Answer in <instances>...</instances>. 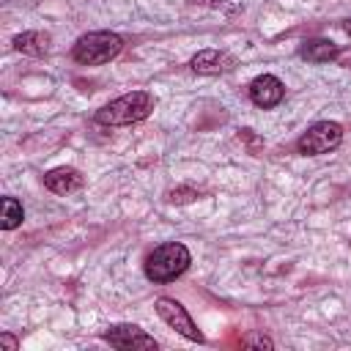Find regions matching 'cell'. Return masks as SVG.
Returning a JSON list of instances; mask_svg holds the SVG:
<instances>
[{
    "label": "cell",
    "mask_w": 351,
    "mask_h": 351,
    "mask_svg": "<svg viewBox=\"0 0 351 351\" xmlns=\"http://www.w3.org/2000/svg\"><path fill=\"white\" fill-rule=\"evenodd\" d=\"M151 110H154V96L148 90H132V93L112 99L101 110H96L93 118L101 126H129V123L145 121L151 115Z\"/></svg>",
    "instance_id": "cell-1"
},
{
    "label": "cell",
    "mask_w": 351,
    "mask_h": 351,
    "mask_svg": "<svg viewBox=\"0 0 351 351\" xmlns=\"http://www.w3.org/2000/svg\"><path fill=\"white\" fill-rule=\"evenodd\" d=\"M192 263L189 250L181 241H165L154 247V252L145 258V277L154 282H170L181 277Z\"/></svg>",
    "instance_id": "cell-2"
},
{
    "label": "cell",
    "mask_w": 351,
    "mask_h": 351,
    "mask_svg": "<svg viewBox=\"0 0 351 351\" xmlns=\"http://www.w3.org/2000/svg\"><path fill=\"white\" fill-rule=\"evenodd\" d=\"M121 49H123V38L118 33L93 30L77 38L71 55L80 66H101V63H110Z\"/></svg>",
    "instance_id": "cell-3"
},
{
    "label": "cell",
    "mask_w": 351,
    "mask_h": 351,
    "mask_svg": "<svg viewBox=\"0 0 351 351\" xmlns=\"http://www.w3.org/2000/svg\"><path fill=\"white\" fill-rule=\"evenodd\" d=\"M343 143V126L335 121H318L313 123L296 143L299 154L304 156H318V154H329L332 148H337Z\"/></svg>",
    "instance_id": "cell-4"
},
{
    "label": "cell",
    "mask_w": 351,
    "mask_h": 351,
    "mask_svg": "<svg viewBox=\"0 0 351 351\" xmlns=\"http://www.w3.org/2000/svg\"><path fill=\"white\" fill-rule=\"evenodd\" d=\"M156 313H159V318H162L170 329H176V332L184 335L186 340L203 343V332L195 326L192 315L186 313V307H184L181 302H176V299H170V296H159V299H156Z\"/></svg>",
    "instance_id": "cell-5"
},
{
    "label": "cell",
    "mask_w": 351,
    "mask_h": 351,
    "mask_svg": "<svg viewBox=\"0 0 351 351\" xmlns=\"http://www.w3.org/2000/svg\"><path fill=\"white\" fill-rule=\"evenodd\" d=\"M110 346L121 348V351H137V348H156L159 343L145 332L140 329L137 324H115L110 326L104 335H101Z\"/></svg>",
    "instance_id": "cell-6"
},
{
    "label": "cell",
    "mask_w": 351,
    "mask_h": 351,
    "mask_svg": "<svg viewBox=\"0 0 351 351\" xmlns=\"http://www.w3.org/2000/svg\"><path fill=\"white\" fill-rule=\"evenodd\" d=\"M285 96V85L274 77V74H258L252 82H250V99L255 107L261 110H269V107H277Z\"/></svg>",
    "instance_id": "cell-7"
},
{
    "label": "cell",
    "mask_w": 351,
    "mask_h": 351,
    "mask_svg": "<svg viewBox=\"0 0 351 351\" xmlns=\"http://www.w3.org/2000/svg\"><path fill=\"white\" fill-rule=\"evenodd\" d=\"M189 66H192V71L211 77V74H225V71H230V69L236 66V58L228 55V52H222V49H200V52L189 60Z\"/></svg>",
    "instance_id": "cell-8"
},
{
    "label": "cell",
    "mask_w": 351,
    "mask_h": 351,
    "mask_svg": "<svg viewBox=\"0 0 351 351\" xmlns=\"http://www.w3.org/2000/svg\"><path fill=\"white\" fill-rule=\"evenodd\" d=\"M44 186L55 195H69L85 186V176L77 167H52L49 173H44Z\"/></svg>",
    "instance_id": "cell-9"
},
{
    "label": "cell",
    "mask_w": 351,
    "mask_h": 351,
    "mask_svg": "<svg viewBox=\"0 0 351 351\" xmlns=\"http://www.w3.org/2000/svg\"><path fill=\"white\" fill-rule=\"evenodd\" d=\"M49 44H52L49 33H41V30H25V33H19L14 38V49H19L25 55H33V58L47 55L49 52Z\"/></svg>",
    "instance_id": "cell-10"
},
{
    "label": "cell",
    "mask_w": 351,
    "mask_h": 351,
    "mask_svg": "<svg viewBox=\"0 0 351 351\" xmlns=\"http://www.w3.org/2000/svg\"><path fill=\"white\" fill-rule=\"evenodd\" d=\"M337 52H340L337 44H335V41H326V38L304 41L302 49H299V55H302L304 60H310V63H329V60L337 58Z\"/></svg>",
    "instance_id": "cell-11"
},
{
    "label": "cell",
    "mask_w": 351,
    "mask_h": 351,
    "mask_svg": "<svg viewBox=\"0 0 351 351\" xmlns=\"http://www.w3.org/2000/svg\"><path fill=\"white\" fill-rule=\"evenodd\" d=\"M0 208H3V214H0V228H3V230H14V228L22 225L25 211H22V203H19L16 197H3Z\"/></svg>",
    "instance_id": "cell-12"
},
{
    "label": "cell",
    "mask_w": 351,
    "mask_h": 351,
    "mask_svg": "<svg viewBox=\"0 0 351 351\" xmlns=\"http://www.w3.org/2000/svg\"><path fill=\"white\" fill-rule=\"evenodd\" d=\"M197 197H200V192L192 189V186H176V189L167 192V200H170V203H192V200H197Z\"/></svg>",
    "instance_id": "cell-13"
},
{
    "label": "cell",
    "mask_w": 351,
    "mask_h": 351,
    "mask_svg": "<svg viewBox=\"0 0 351 351\" xmlns=\"http://www.w3.org/2000/svg\"><path fill=\"white\" fill-rule=\"evenodd\" d=\"M241 346L244 348H266V351H271L274 348V343H271V337H266V335H258V332H252V335H244L241 337Z\"/></svg>",
    "instance_id": "cell-14"
},
{
    "label": "cell",
    "mask_w": 351,
    "mask_h": 351,
    "mask_svg": "<svg viewBox=\"0 0 351 351\" xmlns=\"http://www.w3.org/2000/svg\"><path fill=\"white\" fill-rule=\"evenodd\" d=\"M0 346H5L8 351H16V346H19V343H16V337H14V335L3 332V335H0Z\"/></svg>",
    "instance_id": "cell-15"
},
{
    "label": "cell",
    "mask_w": 351,
    "mask_h": 351,
    "mask_svg": "<svg viewBox=\"0 0 351 351\" xmlns=\"http://www.w3.org/2000/svg\"><path fill=\"white\" fill-rule=\"evenodd\" d=\"M343 30H346V33L351 36V19H346V22H343Z\"/></svg>",
    "instance_id": "cell-16"
}]
</instances>
